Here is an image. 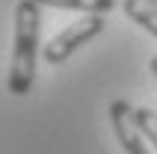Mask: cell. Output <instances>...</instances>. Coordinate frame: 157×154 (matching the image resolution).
Masks as SVG:
<instances>
[{
  "label": "cell",
  "instance_id": "obj_1",
  "mask_svg": "<svg viewBox=\"0 0 157 154\" xmlns=\"http://www.w3.org/2000/svg\"><path fill=\"white\" fill-rule=\"evenodd\" d=\"M42 30V6L36 0H18L15 6V48H12V65H9L6 89L9 95H27L36 80V62L44 44L39 42Z\"/></svg>",
  "mask_w": 157,
  "mask_h": 154
},
{
  "label": "cell",
  "instance_id": "obj_2",
  "mask_svg": "<svg viewBox=\"0 0 157 154\" xmlns=\"http://www.w3.org/2000/svg\"><path fill=\"white\" fill-rule=\"evenodd\" d=\"M104 15H83L80 21H71L68 27H62L51 42L42 48V56L48 65H62L65 60H71L74 53L83 48L86 42L98 39L104 33Z\"/></svg>",
  "mask_w": 157,
  "mask_h": 154
},
{
  "label": "cell",
  "instance_id": "obj_3",
  "mask_svg": "<svg viewBox=\"0 0 157 154\" xmlns=\"http://www.w3.org/2000/svg\"><path fill=\"white\" fill-rule=\"evenodd\" d=\"M133 110H136V107H131L124 98H116V101L110 104L113 133H116V139H119V145H122L124 154H151L148 139L142 137V130L136 128V121H133Z\"/></svg>",
  "mask_w": 157,
  "mask_h": 154
},
{
  "label": "cell",
  "instance_id": "obj_4",
  "mask_svg": "<svg viewBox=\"0 0 157 154\" xmlns=\"http://www.w3.org/2000/svg\"><path fill=\"white\" fill-rule=\"evenodd\" d=\"M122 9L133 24H140L145 33H151L157 39V9L148 0H122Z\"/></svg>",
  "mask_w": 157,
  "mask_h": 154
},
{
  "label": "cell",
  "instance_id": "obj_5",
  "mask_svg": "<svg viewBox=\"0 0 157 154\" xmlns=\"http://www.w3.org/2000/svg\"><path fill=\"white\" fill-rule=\"evenodd\" d=\"M39 6H53V9H71V12H86V15H107L116 9L119 0H36Z\"/></svg>",
  "mask_w": 157,
  "mask_h": 154
},
{
  "label": "cell",
  "instance_id": "obj_6",
  "mask_svg": "<svg viewBox=\"0 0 157 154\" xmlns=\"http://www.w3.org/2000/svg\"><path fill=\"white\" fill-rule=\"evenodd\" d=\"M133 121H136V128L142 130V137L157 148V113L148 110V107H136V110H133Z\"/></svg>",
  "mask_w": 157,
  "mask_h": 154
},
{
  "label": "cell",
  "instance_id": "obj_7",
  "mask_svg": "<svg viewBox=\"0 0 157 154\" xmlns=\"http://www.w3.org/2000/svg\"><path fill=\"white\" fill-rule=\"evenodd\" d=\"M148 68H151V74L157 77V56H151V62H148Z\"/></svg>",
  "mask_w": 157,
  "mask_h": 154
},
{
  "label": "cell",
  "instance_id": "obj_8",
  "mask_svg": "<svg viewBox=\"0 0 157 154\" xmlns=\"http://www.w3.org/2000/svg\"><path fill=\"white\" fill-rule=\"evenodd\" d=\"M148 3H151V6H154V9H157V0H148Z\"/></svg>",
  "mask_w": 157,
  "mask_h": 154
}]
</instances>
